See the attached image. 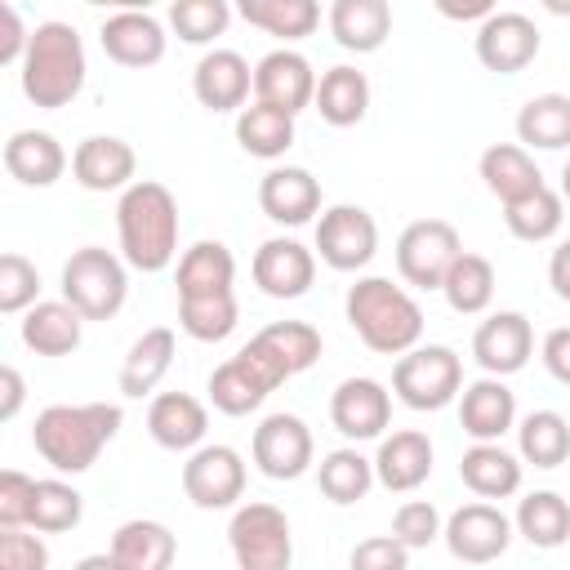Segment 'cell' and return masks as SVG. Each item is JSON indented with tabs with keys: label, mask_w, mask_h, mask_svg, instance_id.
<instances>
[{
	"label": "cell",
	"mask_w": 570,
	"mask_h": 570,
	"mask_svg": "<svg viewBox=\"0 0 570 570\" xmlns=\"http://www.w3.org/2000/svg\"><path fill=\"white\" fill-rule=\"evenodd\" d=\"M80 517H85V499L76 485H67L62 476L36 481V503H31V530L36 534H67L80 525Z\"/></svg>",
	"instance_id": "ee69618b"
},
{
	"label": "cell",
	"mask_w": 570,
	"mask_h": 570,
	"mask_svg": "<svg viewBox=\"0 0 570 570\" xmlns=\"http://www.w3.org/2000/svg\"><path fill=\"white\" fill-rule=\"evenodd\" d=\"M232 4L227 0H174L169 4V27L183 45H209L227 31Z\"/></svg>",
	"instance_id": "bcb514c9"
},
{
	"label": "cell",
	"mask_w": 570,
	"mask_h": 570,
	"mask_svg": "<svg viewBox=\"0 0 570 570\" xmlns=\"http://www.w3.org/2000/svg\"><path fill=\"white\" fill-rule=\"evenodd\" d=\"M258 209L281 227H303L321 214V183L303 165H272L258 178Z\"/></svg>",
	"instance_id": "7402d4cb"
},
{
	"label": "cell",
	"mask_w": 570,
	"mask_h": 570,
	"mask_svg": "<svg viewBox=\"0 0 570 570\" xmlns=\"http://www.w3.org/2000/svg\"><path fill=\"white\" fill-rule=\"evenodd\" d=\"M165 27L156 13L147 9H120L111 18H102L98 27V45L102 53L116 62V67H129V71H142V67H156L165 58Z\"/></svg>",
	"instance_id": "d6986e66"
},
{
	"label": "cell",
	"mask_w": 570,
	"mask_h": 570,
	"mask_svg": "<svg viewBox=\"0 0 570 570\" xmlns=\"http://www.w3.org/2000/svg\"><path fill=\"white\" fill-rule=\"evenodd\" d=\"M183 494L200 512H223L240 508L245 494V459L232 445H200L183 463Z\"/></svg>",
	"instance_id": "4fadbf2b"
},
{
	"label": "cell",
	"mask_w": 570,
	"mask_h": 570,
	"mask_svg": "<svg viewBox=\"0 0 570 570\" xmlns=\"http://www.w3.org/2000/svg\"><path fill=\"white\" fill-rule=\"evenodd\" d=\"M347 570H410V548L392 534H370L352 548Z\"/></svg>",
	"instance_id": "816d5d0a"
},
{
	"label": "cell",
	"mask_w": 570,
	"mask_h": 570,
	"mask_svg": "<svg viewBox=\"0 0 570 570\" xmlns=\"http://www.w3.org/2000/svg\"><path fill=\"white\" fill-rule=\"evenodd\" d=\"M27 45H31V31L22 27V13L13 4H0V62L4 67H22Z\"/></svg>",
	"instance_id": "f5cc1de1"
},
{
	"label": "cell",
	"mask_w": 570,
	"mask_h": 570,
	"mask_svg": "<svg viewBox=\"0 0 570 570\" xmlns=\"http://www.w3.org/2000/svg\"><path fill=\"white\" fill-rule=\"evenodd\" d=\"M249 276L267 298H303L316 281V249L294 236H272L254 249Z\"/></svg>",
	"instance_id": "e0dca14e"
},
{
	"label": "cell",
	"mask_w": 570,
	"mask_h": 570,
	"mask_svg": "<svg viewBox=\"0 0 570 570\" xmlns=\"http://www.w3.org/2000/svg\"><path fill=\"white\" fill-rule=\"evenodd\" d=\"M174 352H178V334H174L169 325L142 330V334L134 338V347L125 352V361H120V392H125L129 401L151 396V392L160 387V379L169 374Z\"/></svg>",
	"instance_id": "83f0119b"
},
{
	"label": "cell",
	"mask_w": 570,
	"mask_h": 570,
	"mask_svg": "<svg viewBox=\"0 0 570 570\" xmlns=\"http://www.w3.org/2000/svg\"><path fill=\"white\" fill-rule=\"evenodd\" d=\"M236 13H240L249 27H258V31L276 36V40H285V49L298 45L303 36H312V31L321 27V4H316V0H240Z\"/></svg>",
	"instance_id": "f35d334b"
},
{
	"label": "cell",
	"mask_w": 570,
	"mask_h": 570,
	"mask_svg": "<svg viewBox=\"0 0 570 570\" xmlns=\"http://www.w3.org/2000/svg\"><path fill=\"white\" fill-rule=\"evenodd\" d=\"M249 459L263 476L272 481H298L312 463H316V441H312V428L289 414V410H276L267 414L258 428H254V441H249Z\"/></svg>",
	"instance_id": "30bf717a"
},
{
	"label": "cell",
	"mask_w": 570,
	"mask_h": 570,
	"mask_svg": "<svg viewBox=\"0 0 570 570\" xmlns=\"http://www.w3.org/2000/svg\"><path fill=\"white\" fill-rule=\"evenodd\" d=\"M125 570H174V557H178V539L165 521L156 517H134V521H120L116 534H111V548H107Z\"/></svg>",
	"instance_id": "4dcf8cb0"
},
{
	"label": "cell",
	"mask_w": 570,
	"mask_h": 570,
	"mask_svg": "<svg viewBox=\"0 0 570 570\" xmlns=\"http://www.w3.org/2000/svg\"><path fill=\"white\" fill-rule=\"evenodd\" d=\"M330 423L347 441H383V432L392 423V392L365 374L343 379L330 392Z\"/></svg>",
	"instance_id": "9a60e30c"
},
{
	"label": "cell",
	"mask_w": 570,
	"mask_h": 570,
	"mask_svg": "<svg viewBox=\"0 0 570 570\" xmlns=\"http://www.w3.org/2000/svg\"><path fill=\"white\" fill-rule=\"evenodd\" d=\"M236 142L258 160H276L294 147V116L267 102H249L245 111H236Z\"/></svg>",
	"instance_id": "60d3db41"
},
{
	"label": "cell",
	"mask_w": 570,
	"mask_h": 570,
	"mask_svg": "<svg viewBox=\"0 0 570 570\" xmlns=\"http://www.w3.org/2000/svg\"><path fill=\"white\" fill-rule=\"evenodd\" d=\"M343 316L356 330V338L379 356H405L423 343V307L405 285H392L387 276H361L347 285Z\"/></svg>",
	"instance_id": "3957f363"
},
{
	"label": "cell",
	"mask_w": 570,
	"mask_h": 570,
	"mask_svg": "<svg viewBox=\"0 0 570 570\" xmlns=\"http://www.w3.org/2000/svg\"><path fill=\"white\" fill-rule=\"evenodd\" d=\"M379 254V223L361 205H330L316 218V258L334 272H361Z\"/></svg>",
	"instance_id": "8fae6325"
},
{
	"label": "cell",
	"mask_w": 570,
	"mask_h": 570,
	"mask_svg": "<svg viewBox=\"0 0 570 570\" xmlns=\"http://www.w3.org/2000/svg\"><path fill=\"white\" fill-rule=\"evenodd\" d=\"M494 285H499V281H494V263H490L485 254L463 249L459 263L450 267L445 285H441V294H445L450 312H459V316H481V312L494 303Z\"/></svg>",
	"instance_id": "b9f144b4"
},
{
	"label": "cell",
	"mask_w": 570,
	"mask_h": 570,
	"mask_svg": "<svg viewBox=\"0 0 570 570\" xmlns=\"http://www.w3.org/2000/svg\"><path fill=\"white\" fill-rule=\"evenodd\" d=\"M512 530L530 543V548H561L570 539V503L557 494V490H530L517 512H512Z\"/></svg>",
	"instance_id": "8d00e7d4"
},
{
	"label": "cell",
	"mask_w": 570,
	"mask_h": 570,
	"mask_svg": "<svg viewBox=\"0 0 570 570\" xmlns=\"http://www.w3.org/2000/svg\"><path fill=\"white\" fill-rule=\"evenodd\" d=\"M254 89V67L236 49H209L191 71V94L205 111H245Z\"/></svg>",
	"instance_id": "44dd1931"
},
{
	"label": "cell",
	"mask_w": 570,
	"mask_h": 570,
	"mask_svg": "<svg viewBox=\"0 0 570 570\" xmlns=\"http://www.w3.org/2000/svg\"><path fill=\"white\" fill-rule=\"evenodd\" d=\"M441 530H445V521H441V512H436L428 499H405V503L392 512V530H387V534L401 539L410 552H419V548L436 543Z\"/></svg>",
	"instance_id": "c3c4849f"
},
{
	"label": "cell",
	"mask_w": 570,
	"mask_h": 570,
	"mask_svg": "<svg viewBox=\"0 0 570 570\" xmlns=\"http://www.w3.org/2000/svg\"><path fill=\"white\" fill-rule=\"evenodd\" d=\"M125 410L111 401H85V405H45L31 423V445L36 454L62 472V476H80L98 463L102 445L120 432Z\"/></svg>",
	"instance_id": "6da1fadb"
},
{
	"label": "cell",
	"mask_w": 570,
	"mask_h": 570,
	"mask_svg": "<svg viewBox=\"0 0 570 570\" xmlns=\"http://www.w3.org/2000/svg\"><path fill=\"white\" fill-rule=\"evenodd\" d=\"M436 9L445 13V18H454V22H468V18H476V27L494 13V4L490 0H472V4H450V0H436Z\"/></svg>",
	"instance_id": "6f0895ef"
},
{
	"label": "cell",
	"mask_w": 570,
	"mask_h": 570,
	"mask_svg": "<svg viewBox=\"0 0 570 570\" xmlns=\"http://www.w3.org/2000/svg\"><path fill=\"white\" fill-rule=\"evenodd\" d=\"M392 392L410 410H445L463 392V361L445 343H419L414 352L396 356Z\"/></svg>",
	"instance_id": "8992f818"
},
{
	"label": "cell",
	"mask_w": 570,
	"mask_h": 570,
	"mask_svg": "<svg viewBox=\"0 0 570 570\" xmlns=\"http://www.w3.org/2000/svg\"><path fill=\"white\" fill-rule=\"evenodd\" d=\"M281 383H289L254 343H245L236 356H227L223 365H214L209 374V405L227 419H240L249 410H258Z\"/></svg>",
	"instance_id": "9c48e42d"
},
{
	"label": "cell",
	"mask_w": 570,
	"mask_h": 570,
	"mask_svg": "<svg viewBox=\"0 0 570 570\" xmlns=\"http://www.w3.org/2000/svg\"><path fill=\"white\" fill-rule=\"evenodd\" d=\"M71 570H125V566H120L111 552H89V557H80Z\"/></svg>",
	"instance_id": "680465c9"
},
{
	"label": "cell",
	"mask_w": 570,
	"mask_h": 570,
	"mask_svg": "<svg viewBox=\"0 0 570 570\" xmlns=\"http://www.w3.org/2000/svg\"><path fill=\"white\" fill-rule=\"evenodd\" d=\"M316 71L312 62L298 53V49H272L254 62V102H267V107H281L289 116H298L303 107L316 102Z\"/></svg>",
	"instance_id": "2e32d148"
},
{
	"label": "cell",
	"mask_w": 570,
	"mask_h": 570,
	"mask_svg": "<svg viewBox=\"0 0 570 570\" xmlns=\"http://www.w3.org/2000/svg\"><path fill=\"white\" fill-rule=\"evenodd\" d=\"M120 258L134 272H165L178 258V200L165 183L138 178L116 200Z\"/></svg>",
	"instance_id": "7a4b0ae2"
},
{
	"label": "cell",
	"mask_w": 570,
	"mask_h": 570,
	"mask_svg": "<svg viewBox=\"0 0 570 570\" xmlns=\"http://www.w3.org/2000/svg\"><path fill=\"white\" fill-rule=\"evenodd\" d=\"M0 570H49V548L31 525L0 530Z\"/></svg>",
	"instance_id": "f907efd6"
},
{
	"label": "cell",
	"mask_w": 570,
	"mask_h": 570,
	"mask_svg": "<svg viewBox=\"0 0 570 570\" xmlns=\"http://www.w3.org/2000/svg\"><path fill=\"white\" fill-rule=\"evenodd\" d=\"M240 321V303L236 294H218V298H178V330L196 343H223Z\"/></svg>",
	"instance_id": "f6af8a7d"
},
{
	"label": "cell",
	"mask_w": 570,
	"mask_h": 570,
	"mask_svg": "<svg viewBox=\"0 0 570 570\" xmlns=\"http://www.w3.org/2000/svg\"><path fill=\"white\" fill-rule=\"evenodd\" d=\"M147 432L160 450L174 454H191L205 445L209 432V410L205 401H196L191 392H156L147 405Z\"/></svg>",
	"instance_id": "603a6c76"
},
{
	"label": "cell",
	"mask_w": 570,
	"mask_h": 570,
	"mask_svg": "<svg viewBox=\"0 0 570 570\" xmlns=\"http://www.w3.org/2000/svg\"><path fill=\"white\" fill-rule=\"evenodd\" d=\"M22 396H27V383H22V374L13 370V365H0V419L9 423V419H18V410H22Z\"/></svg>",
	"instance_id": "11a10c76"
},
{
	"label": "cell",
	"mask_w": 570,
	"mask_h": 570,
	"mask_svg": "<svg viewBox=\"0 0 570 570\" xmlns=\"http://www.w3.org/2000/svg\"><path fill=\"white\" fill-rule=\"evenodd\" d=\"M227 543L236 570H289L294 561V530L276 503H240L227 521Z\"/></svg>",
	"instance_id": "52a82bcc"
},
{
	"label": "cell",
	"mask_w": 570,
	"mask_h": 570,
	"mask_svg": "<svg viewBox=\"0 0 570 570\" xmlns=\"http://www.w3.org/2000/svg\"><path fill=\"white\" fill-rule=\"evenodd\" d=\"M530 356H534V330H530L525 312H490L472 334V361L490 379H508V374L525 370Z\"/></svg>",
	"instance_id": "ac0fdd59"
},
{
	"label": "cell",
	"mask_w": 570,
	"mask_h": 570,
	"mask_svg": "<svg viewBox=\"0 0 570 570\" xmlns=\"http://www.w3.org/2000/svg\"><path fill=\"white\" fill-rule=\"evenodd\" d=\"M249 343H254L285 379H294V374H303V370H312V365L321 361V330L307 325V321H272V325H263Z\"/></svg>",
	"instance_id": "836d02e7"
},
{
	"label": "cell",
	"mask_w": 570,
	"mask_h": 570,
	"mask_svg": "<svg viewBox=\"0 0 570 570\" xmlns=\"http://www.w3.org/2000/svg\"><path fill=\"white\" fill-rule=\"evenodd\" d=\"M36 303H40V272H36L31 258H22V254L9 249L0 258V312L4 316H22Z\"/></svg>",
	"instance_id": "7dc6e473"
},
{
	"label": "cell",
	"mask_w": 570,
	"mask_h": 570,
	"mask_svg": "<svg viewBox=\"0 0 570 570\" xmlns=\"http://www.w3.org/2000/svg\"><path fill=\"white\" fill-rule=\"evenodd\" d=\"M67 151L49 129H18L4 142V169L22 187H53L67 174Z\"/></svg>",
	"instance_id": "484cf974"
},
{
	"label": "cell",
	"mask_w": 570,
	"mask_h": 570,
	"mask_svg": "<svg viewBox=\"0 0 570 570\" xmlns=\"http://www.w3.org/2000/svg\"><path fill=\"white\" fill-rule=\"evenodd\" d=\"M557 191H561V200H570V160L561 165V187Z\"/></svg>",
	"instance_id": "91938a15"
},
{
	"label": "cell",
	"mask_w": 570,
	"mask_h": 570,
	"mask_svg": "<svg viewBox=\"0 0 570 570\" xmlns=\"http://www.w3.org/2000/svg\"><path fill=\"white\" fill-rule=\"evenodd\" d=\"M512 534H517V530H512V517H503V512H499L494 503H485V499H472V503L454 508V512L445 517V530H441L450 557L463 561V566H490V561H499V557L508 552Z\"/></svg>",
	"instance_id": "7c38bea8"
},
{
	"label": "cell",
	"mask_w": 570,
	"mask_h": 570,
	"mask_svg": "<svg viewBox=\"0 0 570 570\" xmlns=\"http://www.w3.org/2000/svg\"><path fill=\"white\" fill-rule=\"evenodd\" d=\"M316 485L330 503L338 508H352L361 503L379 481H374V459H365L356 445H338L330 450L321 463H316Z\"/></svg>",
	"instance_id": "74e56055"
},
{
	"label": "cell",
	"mask_w": 570,
	"mask_h": 570,
	"mask_svg": "<svg viewBox=\"0 0 570 570\" xmlns=\"http://www.w3.org/2000/svg\"><path fill=\"white\" fill-rule=\"evenodd\" d=\"M459 481L476 499H512L521 490V459L499 441H472L459 459Z\"/></svg>",
	"instance_id": "f546056e"
},
{
	"label": "cell",
	"mask_w": 570,
	"mask_h": 570,
	"mask_svg": "<svg viewBox=\"0 0 570 570\" xmlns=\"http://www.w3.org/2000/svg\"><path fill=\"white\" fill-rule=\"evenodd\" d=\"M517 459L534 468H561L570 459V423L557 410H530L517 423Z\"/></svg>",
	"instance_id": "ab89813d"
},
{
	"label": "cell",
	"mask_w": 570,
	"mask_h": 570,
	"mask_svg": "<svg viewBox=\"0 0 570 570\" xmlns=\"http://www.w3.org/2000/svg\"><path fill=\"white\" fill-rule=\"evenodd\" d=\"M85 76H89L85 40L71 22L31 27V45H27V58L18 67V85H22L27 102H36L40 111H58V107L80 98Z\"/></svg>",
	"instance_id": "277c9868"
},
{
	"label": "cell",
	"mask_w": 570,
	"mask_h": 570,
	"mask_svg": "<svg viewBox=\"0 0 570 570\" xmlns=\"http://www.w3.org/2000/svg\"><path fill=\"white\" fill-rule=\"evenodd\" d=\"M312 107L334 129L361 125L365 111H370V80H365V71H356V67H330V71H321V85H316V102Z\"/></svg>",
	"instance_id": "d590c367"
},
{
	"label": "cell",
	"mask_w": 570,
	"mask_h": 570,
	"mask_svg": "<svg viewBox=\"0 0 570 570\" xmlns=\"http://www.w3.org/2000/svg\"><path fill=\"white\" fill-rule=\"evenodd\" d=\"M459 254H463V240L445 218H414L396 236V272L414 289H441Z\"/></svg>",
	"instance_id": "ba28073f"
},
{
	"label": "cell",
	"mask_w": 570,
	"mask_h": 570,
	"mask_svg": "<svg viewBox=\"0 0 570 570\" xmlns=\"http://www.w3.org/2000/svg\"><path fill=\"white\" fill-rule=\"evenodd\" d=\"M432 476V441L419 428H396L374 450V481L387 494H414Z\"/></svg>",
	"instance_id": "cb8c5ba5"
},
{
	"label": "cell",
	"mask_w": 570,
	"mask_h": 570,
	"mask_svg": "<svg viewBox=\"0 0 570 570\" xmlns=\"http://www.w3.org/2000/svg\"><path fill=\"white\" fill-rule=\"evenodd\" d=\"M138 156L116 134H89L71 151V178L85 191H129L138 178Z\"/></svg>",
	"instance_id": "ffe728a7"
},
{
	"label": "cell",
	"mask_w": 570,
	"mask_h": 570,
	"mask_svg": "<svg viewBox=\"0 0 570 570\" xmlns=\"http://www.w3.org/2000/svg\"><path fill=\"white\" fill-rule=\"evenodd\" d=\"M18 334L36 356H71L85 338V316L67 298H40L31 312H22Z\"/></svg>",
	"instance_id": "4316f807"
},
{
	"label": "cell",
	"mask_w": 570,
	"mask_h": 570,
	"mask_svg": "<svg viewBox=\"0 0 570 570\" xmlns=\"http://www.w3.org/2000/svg\"><path fill=\"white\" fill-rule=\"evenodd\" d=\"M125 258H116L102 245H80L62 263V298L85 316V321H111L125 298H129V276Z\"/></svg>",
	"instance_id": "5b68a950"
},
{
	"label": "cell",
	"mask_w": 570,
	"mask_h": 570,
	"mask_svg": "<svg viewBox=\"0 0 570 570\" xmlns=\"http://www.w3.org/2000/svg\"><path fill=\"white\" fill-rule=\"evenodd\" d=\"M330 36L347 53H374L392 36V4L387 0H334L330 13Z\"/></svg>",
	"instance_id": "f1b7e54d"
},
{
	"label": "cell",
	"mask_w": 570,
	"mask_h": 570,
	"mask_svg": "<svg viewBox=\"0 0 570 570\" xmlns=\"http://www.w3.org/2000/svg\"><path fill=\"white\" fill-rule=\"evenodd\" d=\"M236 294V258L223 240H196L178 254V298Z\"/></svg>",
	"instance_id": "d6a6232c"
},
{
	"label": "cell",
	"mask_w": 570,
	"mask_h": 570,
	"mask_svg": "<svg viewBox=\"0 0 570 570\" xmlns=\"http://www.w3.org/2000/svg\"><path fill=\"white\" fill-rule=\"evenodd\" d=\"M459 428L472 441H503V432L517 428V396L503 379H472L459 392Z\"/></svg>",
	"instance_id": "d4e9b609"
},
{
	"label": "cell",
	"mask_w": 570,
	"mask_h": 570,
	"mask_svg": "<svg viewBox=\"0 0 570 570\" xmlns=\"http://www.w3.org/2000/svg\"><path fill=\"white\" fill-rule=\"evenodd\" d=\"M476 169H481L485 191H490L499 205H512V200H521V196H530V191L543 187V174H539L534 156H530L521 142H490V147L481 151Z\"/></svg>",
	"instance_id": "1f68e13d"
},
{
	"label": "cell",
	"mask_w": 570,
	"mask_h": 570,
	"mask_svg": "<svg viewBox=\"0 0 570 570\" xmlns=\"http://www.w3.org/2000/svg\"><path fill=\"white\" fill-rule=\"evenodd\" d=\"M539 45H543V36H539L534 18H525V13H517V9H494V13L476 27V36H472L476 62H481L485 71H494V76H517V71H525V67L539 58Z\"/></svg>",
	"instance_id": "5bb4252c"
},
{
	"label": "cell",
	"mask_w": 570,
	"mask_h": 570,
	"mask_svg": "<svg viewBox=\"0 0 570 570\" xmlns=\"http://www.w3.org/2000/svg\"><path fill=\"white\" fill-rule=\"evenodd\" d=\"M31 503H36V476L4 468L0 472V530L31 525Z\"/></svg>",
	"instance_id": "681fc988"
},
{
	"label": "cell",
	"mask_w": 570,
	"mask_h": 570,
	"mask_svg": "<svg viewBox=\"0 0 570 570\" xmlns=\"http://www.w3.org/2000/svg\"><path fill=\"white\" fill-rule=\"evenodd\" d=\"M517 142L525 151L570 147V94H534L517 111Z\"/></svg>",
	"instance_id": "e575fe53"
},
{
	"label": "cell",
	"mask_w": 570,
	"mask_h": 570,
	"mask_svg": "<svg viewBox=\"0 0 570 570\" xmlns=\"http://www.w3.org/2000/svg\"><path fill=\"white\" fill-rule=\"evenodd\" d=\"M561 218H566V200H561V191H552L548 183H543L539 191H530V196L503 205V227H508L517 240H525V245L552 240V236L561 232Z\"/></svg>",
	"instance_id": "7bdbcfd3"
},
{
	"label": "cell",
	"mask_w": 570,
	"mask_h": 570,
	"mask_svg": "<svg viewBox=\"0 0 570 570\" xmlns=\"http://www.w3.org/2000/svg\"><path fill=\"white\" fill-rule=\"evenodd\" d=\"M539 356H543V370H548L561 387H570V325L548 330L543 343H539Z\"/></svg>",
	"instance_id": "db71d44e"
},
{
	"label": "cell",
	"mask_w": 570,
	"mask_h": 570,
	"mask_svg": "<svg viewBox=\"0 0 570 570\" xmlns=\"http://www.w3.org/2000/svg\"><path fill=\"white\" fill-rule=\"evenodd\" d=\"M548 285H552V294L561 298V303H570V236L552 249V258H548Z\"/></svg>",
	"instance_id": "9f6ffc18"
}]
</instances>
